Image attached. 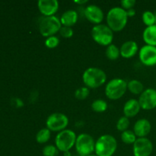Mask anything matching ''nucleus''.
Wrapping results in <instances>:
<instances>
[{"label":"nucleus","instance_id":"nucleus-25","mask_svg":"<svg viewBox=\"0 0 156 156\" xmlns=\"http://www.w3.org/2000/svg\"><path fill=\"white\" fill-rule=\"evenodd\" d=\"M142 20H143V22L144 23L145 25H146V27L154 25V24H155V13H153L151 11H146L143 13Z\"/></svg>","mask_w":156,"mask_h":156},{"label":"nucleus","instance_id":"nucleus-24","mask_svg":"<svg viewBox=\"0 0 156 156\" xmlns=\"http://www.w3.org/2000/svg\"><path fill=\"white\" fill-rule=\"evenodd\" d=\"M120 138H121L123 143L127 145H133L136 140H137L136 136L134 133L133 131L129 130V129H127V130L124 131V132H122Z\"/></svg>","mask_w":156,"mask_h":156},{"label":"nucleus","instance_id":"nucleus-22","mask_svg":"<svg viewBox=\"0 0 156 156\" xmlns=\"http://www.w3.org/2000/svg\"><path fill=\"white\" fill-rule=\"evenodd\" d=\"M105 55L110 60H116L120 56V48L114 44H111L107 47L106 50H105Z\"/></svg>","mask_w":156,"mask_h":156},{"label":"nucleus","instance_id":"nucleus-1","mask_svg":"<svg viewBox=\"0 0 156 156\" xmlns=\"http://www.w3.org/2000/svg\"><path fill=\"white\" fill-rule=\"evenodd\" d=\"M107 25L114 32H120L125 28L128 22L126 10L121 7H114L108 11L106 16Z\"/></svg>","mask_w":156,"mask_h":156},{"label":"nucleus","instance_id":"nucleus-23","mask_svg":"<svg viewBox=\"0 0 156 156\" xmlns=\"http://www.w3.org/2000/svg\"><path fill=\"white\" fill-rule=\"evenodd\" d=\"M91 109L96 113H103L108 110V105L106 101L103 99H97L91 103Z\"/></svg>","mask_w":156,"mask_h":156},{"label":"nucleus","instance_id":"nucleus-20","mask_svg":"<svg viewBox=\"0 0 156 156\" xmlns=\"http://www.w3.org/2000/svg\"><path fill=\"white\" fill-rule=\"evenodd\" d=\"M127 89L136 95H140L145 90L143 84L137 79H132L127 82Z\"/></svg>","mask_w":156,"mask_h":156},{"label":"nucleus","instance_id":"nucleus-13","mask_svg":"<svg viewBox=\"0 0 156 156\" xmlns=\"http://www.w3.org/2000/svg\"><path fill=\"white\" fill-rule=\"evenodd\" d=\"M84 15L89 22L95 24H100L105 18L103 10L96 5H89L84 10Z\"/></svg>","mask_w":156,"mask_h":156},{"label":"nucleus","instance_id":"nucleus-30","mask_svg":"<svg viewBox=\"0 0 156 156\" xmlns=\"http://www.w3.org/2000/svg\"><path fill=\"white\" fill-rule=\"evenodd\" d=\"M59 33L62 37L66 38V39L71 38L73 36V34H74V32H73V30L72 27H64V26H62Z\"/></svg>","mask_w":156,"mask_h":156},{"label":"nucleus","instance_id":"nucleus-34","mask_svg":"<svg viewBox=\"0 0 156 156\" xmlns=\"http://www.w3.org/2000/svg\"><path fill=\"white\" fill-rule=\"evenodd\" d=\"M63 155H64V156H71V153H70V152H64Z\"/></svg>","mask_w":156,"mask_h":156},{"label":"nucleus","instance_id":"nucleus-31","mask_svg":"<svg viewBox=\"0 0 156 156\" xmlns=\"http://www.w3.org/2000/svg\"><path fill=\"white\" fill-rule=\"evenodd\" d=\"M136 3V0H122L120 2V5H121L122 9L127 11L129 9H133Z\"/></svg>","mask_w":156,"mask_h":156},{"label":"nucleus","instance_id":"nucleus-5","mask_svg":"<svg viewBox=\"0 0 156 156\" xmlns=\"http://www.w3.org/2000/svg\"><path fill=\"white\" fill-rule=\"evenodd\" d=\"M91 35L94 42L103 47H108L114 41V31L107 24L94 25L91 30Z\"/></svg>","mask_w":156,"mask_h":156},{"label":"nucleus","instance_id":"nucleus-35","mask_svg":"<svg viewBox=\"0 0 156 156\" xmlns=\"http://www.w3.org/2000/svg\"><path fill=\"white\" fill-rule=\"evenodd\" d=\"M88 156H98V155H95V154H91V155H88Z\"/></svg>","mask_w":156,"mask_h":156},{"label":"nucleus","instance_id":"nucleus-2","mask_svg":"<svg viewBox=\"0 0 156 156\" xmlns=\"http://www.w3.org/2000/svg\"><path fill=\"white\" fill-rule=\"evenodd\" d=\"M107 75L101 69L89 67L82 74V82L90 89H94L102 86L106 82Z\"/></svg>","mask_w":156,"mask_h":156},{"label":"nucleus","instance_id":"nucleus-27","mask_svg":"<svg viewBox=\"0 0 156 156\" xmlns=\"http://www.w3.org/2000/svg\"><path fill=\"white\" fill-rule=\"evenodd\" d=\"M90 89L86 86L80 87L75 91V97L78 100H85L89 96Z\"/></svg>","mask_w":156,"mask_h":156},{"label":"nucleus","instance_id":"nucleus-28","mask_svg":"<svg viewBox=\"0 0 156 156\" xmlns=\"http://www.w3.org/2000/svg\"><path fill=\"white\" fill-rule=\"evenodd\" d=\"M59 152V149L53 145H47L42 149V154L44 156H57Z\"/></svg>","mask_w":156,"mask_h":156},{"label":"nucleus","instance_id":"nucleus-4","mask_svg":"<svg viewBox=\"0 0 156 156\" xmlns=\"http://www.w3.org/2000/svg\"><path fill=\"white\" fill-rule=\"evenodd\" d=\"M62 24L60 19L57 16L50 17H41L38 22V29L39 32L43 37H49L51 36H55L56 33L59 32Z\"/></svg>","mask_w":156,"mask_h":156},{"label":"nucleus","instance_id":"nucleus-8","mask_svg":"<svg viewBox=\"0 0 156 156\" xmlns=\"http://www.w3.org/2000/svg\"><path fill=\"white\" fill-rule=\"evenodd\" d=\"M75 148L79 156L90 155L94 152L95 140L89 134L81 133L76 138Z\"/></svg>","mask_w":156,"mask_h":156},{"label":"nucleus","instance_id":"nucleus-18","mask_svg":"<svg viewBox=\"0 0 156 156\" xmlns=\"http://www.w3.org/2000/svg\"><path fill=\"white\" fill-rule=\"evenodd\" d=\"M59 19L62 26L72 27L77 23L79 19V14L76 11L73 9L67 10L62 14Z\"/></svg>","mask_w":156,"mask_h":156},{"label":"nucleus","instance_id":"nucleus-11","mask_svg":"<svg viewBox=\"0 0 156 156\" xmlns=\"http://www.w3.org/2000/svg\"><path fill=\"white\" fill-rule=\"evenodd\" d=\"M141 109L150 111L156 108V89L147 88L140 95L138 99Z\"/></svg>","mask_w":156,"mask_h":156},{"label":"nucleus","instance_id":"nucleus-33","mask_svg":"<svg viewBox=\"0 0 156 156\" xmlns=\"http://www.w3.org/2000/svg\"><path fill=\"white\" fill-rule=\"evenodd\" d=\"M88 0H76L74 2L79 5H85L86 4V3H88Z\"/></svg>","mask_w":156,"mask_h":156},{"label":"nucleus","instance_id":"nucleus-14","mask_svg":"<svg viewBox=\"0 0 156 156\" xmlns=\"http://www.w3.org/2000/svg\"><path fill=\"white\" fill-rule=\"evenodd\" d=\"M59 7L57 0H39L37 2L38 10L44 17L54 16Z\"/></svg>","mask_w":156,"mask_h":156},{"label":"nucleus","instance_id":"nucleus-21","mask_svg":"<svg viewBox=\"0 0 156 156\" xmlns=\"http://www.w3.org/2000/svg\"><path fill=\"white\" fill-rule=\"evenodd\" d=\"M50 137H51V131L47 127L43 128L40 129L36 134V141L39 144H44L50 140Z\"/></svg>","mask_w":156,"mask_h":156},{"label":"nucleus","instance_id":"nucleus-36","mask_svg":"<svg viewBox=\"0 0 156 156\" xmlns=\"http://www.w3.org/2000/svg\"><path fill=\"white\" fill-rule=\"evenodd\" d=\"M155 25H156V12L155 13Z\"/></svg>","mask_w":156,"mask_h":156},{"label":"nucleus","instance_id":"nucleus-6","mask_svg":"<svg viewBox=\"0 0 156 156\" xmlns=\"http://www.w3.org/2000/svg\"><path fill=\"white\" fill-rule=\"evenodd\" d=\"M127 91V82L120 78H115L107 83L105 88V95L112 101L121 98Z\"/></svg>","mask_w":156,"mask_h":156},{"label":"nucleus","instance_id":"nucleus-26","mask_svg":"<svg viewBox=\"0 0 156 156\" xmlns=\"http://www.w3.org/2000/svg\"><path fill=\"white\" fill-rule=\"evenodd\" d=\"M129 123H130L129 119L125 117V116H123V117H120L119 120H117L116 127H117V130L120 131V132H124V131L128 129L129 126Z\"/></svg>","mask_w":156,"mask_h":156},{"label":"nucleus","instance_id":"nucleus-12","mask_svg":"<svg viewBox=\"0 0 156 156\" xmlns=\"http://www.w3.org/2000/svg\"><path fill=\"white\" fill-rule=\"evenodd\" d=\"M139 58L142 63L146 66H154L156 65V47L144 45L139 50Z\"/></svg>","mask_w":156,"mask_h":156},{"label":"nucleus","instance_id":"nucleus-29","mask_svg":"<svg viewBox=\"0 0 156 156\" xmlns=\"http://www.w3.org/2000/svg\"><path fill=\"white\" fill-rule=\"evenodd\" d=\"M45 46L49 49H54L59 44V39L56 36L49 37L45 41Z\"/></svg>","mask_w":156,"mask_h":156},{"label":"nucleus","instance_id":"nucleus-9","mask_svg":"<svg viewBox=\"0 0 156 156\" xmlns=\"http://www.w3.org/2000/svg\"><path fill=\"white\" fill-rule=\"evenodd\" d=\"M69 125V118L62 113H53L46 120L47 129L53 132L59 133L66 129Z\"/></svg>","mask_w":156,"mask_h":156},{"label":"nucleus","instance_id":"nucleus-16","mask_svg":"<svg viewBox=\"0 0 156 156\" xmlns=\"http://www.w3.org/2000/svg\"><path fill=\"white\" fill-rule=\"evenodd\" d=\"M139 46L134 41H127L123 43L120 47V56L124 59H130L139 52Z\"/></svg>","mask_w":156,"mask_h":156},{"label":"nucleus","instance_id":"nucleus-17","mask_svg":"<svg viewBox=\"0 0 156 156\" xmlns=\"http://www.w3.org/2000/svg\"><path fill=\"white\" fill-rule=\"evenodd\" d=\"M141 110L139 101L136 99H129L126 103L124 104V106L123 108V112L125 117L127 118L134 117L140 113Z\"/></svg>","mask_w":156,"mask_h":156},{"label":"nucleus","instance_id":"nucleus-3","mask_svg":"<svg viewBox=\"0 0 156 156\" xmlns=\"http://www.w3.org/2000/svg\"><path fill=\"white\" fill-rule=\"evenodd\" d=\"M117 149V140L109 134L101 136L95 141L94 152L98 156H113Z\"/></svg>","mask_w":156,"mask_h":156},{"label":"nucleus","instance_id":"nucleus-32","mask_svg":"<svg viewBox=\"0 0 156 156\" xmlns=\"http://www.w3.org/2000/svg\"><path fill=\"white\" fill-rule=\"evenodd\" d=\"M126 15H127L128 18H131V17H133L136 15V10L134 9H129V10L126 11Z\"/></svg>","mask_w":156,"mask_h":156},{"label":"nucleus","instance_id":"nucleus-7","mask_svg":"<svg viewBox=\"0 0 156 156\" xmlns=\"http://www.w3.org/2000/svg\"><path fill=\"white\" fill-rule=\"evenodd\" d=\"M76 133L69 129H66L58 133L55 138V146L59 152H69L76 144Z\"/></svg>","mask_w":156,"mask_h":156},{"label":"nucleus","instance_id":"nucleus-15","mask_svg":"<svg viewBox=\"0 0 156 156\" xmlns=\"http://www.w3.org/2000/svg\"><path fill=\"white\" fill-rule=\"evenodd\" d=\"M152 130V124L147 119L142 118L137 120L133 126V132L137 138L146 137Z\"/></svg>","mask_w":156,"mask_h":156},{"label":"nucleus","instance_id":"nucleus-10","mask_svg":"<svg viewBox=\"0 0 156 156\" xmlns=\"http://www.w3.org/2000/svg\"><path fill=\"white\" fill-rule=\"evenodd\" d=\"M153 151V144L147 137L137 138L133 145L134 156H150Z\"/></svg>","mask_w":156,"mask_h":156},{"label":"nucleus","instance_id":"nucleus-19","mask_svg":"<svg viewBox=\"0 0 156 156\" xmlns=\"http://www.w3.org/2000/svg\"><path fill=\"white\" fill-rule=\"evenodd\" d=\"M143 39L146 45L156 47V25L146 27L143 33Z\"/></svg>","mask_w":156,"mask_h":156}]
</instances>
